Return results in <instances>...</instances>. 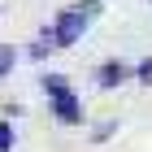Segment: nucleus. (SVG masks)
<instances>
[{
	"mask_svg": "<svg viewBox=\"0 0 152 152\" xmlns=\"http://www.w3.org/2000/svg\"><path fill=\"white\" fill-rule=\"evenodd\" d=\"M135 78H139L143 87H152V57H148V61H139V65H135Z\"/></svg>",
	"mask_w": 152,
	"mask_h": 152,
	"instance_id": "6e6552de",
	"label": "nucleus"
},
{
	"mask_svg": "<svg viewBox=\"0 0 152 152\" xmlns=\"http://www.w3.org/2000/svg\"><path fill=\"white\" fill-rule=\"evenodd\" d=\"M52 48H57V44H52V31H44V35H39L35 44L26 48V57H31V61H44L48 52H52Z\"/></svg>",
	"mask_w": 152,
	"mask_h": 152,
	"instance_id": "20e7f679",
	"label": "nucleus"
},
{
	"mask_svg": "<svg viewBox=\"0 0 152 152\" xmlns=\"http://www.w3.org/2000/svg\"><path fill=\"white\" fill-rule=\"evenodd\" d=\"M113 130H117V117H104V122H100V126L91 130V139H96V143H104L109 135H113Z\"/></svg>",
	"mask_w": 152,
	"mask_h": 152,
	"instance_id": "0eeeda50",
	"label": "nucleus"
},
{
	"mask_svg": "<svg viewBox=\"0 0 152 152\" xmlns=\"http://www.w3.org/2000/svg\"><path fill=\"white\" fill-rule=\"evenodd\" d=\"M0 152H13V126L0 122Z\"/></svg>",
	"mask_w": 152,
	"mask_h": 152,
	"instance_id": "1a4fd4ad",
	"label": "nucleus"
},
{
	"mask_svg": "<svg viewBox=\"0 0 152 152\" xmlns=\"http://www.w3.org/2000/svg\"><path fill=\"white\" fill-rule=\"evenodd\" d=\"M13 61H18L13 44H0V78H4V74H13Z\"/></svg>",
	"mask_w": 152,
	"mask_h": 152,
	"instance_id": "423d86ee",
	"label": "nucleus"
},
{
	"mask_svg": "<svg viewBox=\"0 0 152 152\" xmlns=\"http://www.w3.org/2000/svg\"><path fill=\"white\" fill-rule=\"evenodd\" d=\"M130 74H135V70H130L126 61H104V65L96 70V87H100V91H117Z\"/></svg>",
	"mask_w": 152,
	"mask_h": 152,
	"instance_id": "7ed1b4c3",
	"label": "nucleus"
},
{
	"mask_svg": "<svg viewBox=\"0 0 152 152\" xmlns=\"http://www.w3.org/2000/svg\"><path fill=\"white\" fill-rule=\"evenodd\" d=\"M78 9L87 13V18H100V9H104V4H100V0H78Z\"/></svg>",
	"mask_w": 152,
	"mask_h": 152,
	"instance_id": "9d476101",
	"label": "nucleus"
},
{
	"mask_svg": "<svg viewBox=\"0 0 152 152\" xmlns=\"http://www.w3.org/2000/svg\"><path fill=\"white\" fill-rule=\"evenodd\" d=\"M44 91H48V100H52V96H65L70 91V78H65V74H44Z\"/></svg>",
	"mask_w": 152,
	"mask_h": 152,
	"instance_id": "39448f33",
	"label": "nucleus"
},
{
	"mask_svg": "<svg viewBox=\"0 0 152 152\" xmlns=\"http://www.w3.org/2000/svg\"><path fill=\"white\" fill-rule=\"evenodd\" d=\"M87 26H91V18L74 4V9H61V13H57V22L48 26V31H52V44H57V48H74L83 35H87Z\"/></svg>",
	"mask_w": 152,
	"mask_h": 152,
	"instance_id": "f257e3e1",
	"label": "nucleus"
},
{
	"mask_svg": "<svg viewBox=\"0 0 152 152\" xmlns=\"http://www.w3.org/2000/svg\"><path fill=\"white\" fill-rule=\"evenodd\" d=\"M52 117H57L61 126H83V100H78L74 91L52 96Z\"/></svg>",
	"mask_w": 152,
	"mask_h": 152,
	"instance_id": "f03ea898",
	"label": "nucleus"
}]
</instances>
